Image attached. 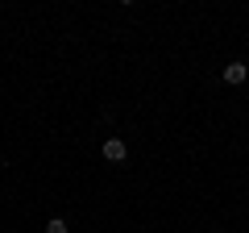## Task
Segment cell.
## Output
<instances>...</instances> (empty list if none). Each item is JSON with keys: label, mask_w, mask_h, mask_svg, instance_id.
I'll list each match as a JSON object with an SVG mask.
<instances>
[{"label": "cell", "mask_w": 249, "mask_h": 233, "mask_svg": "<svg viewBox=\"0 0 249 233\" xmlns=\"http://www.w3.org/2000/svg\"><path fill=\"white\" fill-rule=\"evenodd\" d=\"M46 233H71V229H67V221H62V216H54V221H46Z\"/></svg>", "instance_id": "3"}, {"label": "cell", "mask_w": 249, "mask_h": 233, "mask_svg": "<svg viewBox=\"0 0 249 233\" xmlns=\"http://www.w3.org/2000/svg\"><path fill=\"white\" fill-rule=\"evenodd\" d=\"M245 79H249V67L245 63H229V67H224V83H229V88H241Z\"/></svg>", "instance_id": "2"}, {"label": "cell", "mask_w": 249, "mask_h": 233, "mask_svg": "<svg viewBox=\"0 0 249 233\" xmlns=\"http://www.w3.org/2000/svg\"><path fill=\"white\" fill-rule=\"evenodd\" d=\"M100 154H104L108 162H124V158H129V146H124V137H108Z\"/></svg>", "instance_id": "1"}]
</instances>
